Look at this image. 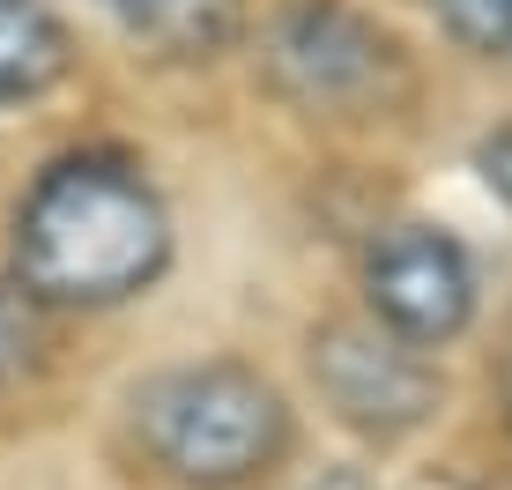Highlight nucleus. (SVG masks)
I'll use <instances>...</instances> for the list:
<instances>
[{
	"label": "nucleus",
	"instance_id": "20e7f679",
	"mask_svg": "<svg viewBox=\"0 0 512 490\" xmlns=\"http://www.w3.org/2000/svg\"><path fill=\"white\" fill-rule=\"evenodd\" d=\"M364 305L386 335L409 349H446L475 320V268L461 238L431 231V223H394L364 253Z\"/></svg>",
	"mask_w": 512,
	"mask_h": 490
},
{
	"label": "nucleus",
	"instance_id": "423d86ee",
	"mask_svg": "<svg viewBox=\"0 0 512 490\" xmlns=\"http://www.w3.org/2000/svg\"><path fill=\"white\" fill-rule=\"evenodd\" d=\"M104 8L127 30V45H141L149 60H171V67L216 60L245 30V0H104Z\"/></svg>",
	"mask_w": 512,
	"mask_h": 490
},
{
	"label": "nucleus",
	"instance_id": "6e6552de",
	"mask_svg": "<svg viewBox=\"0 0 512 490\" xmlns=\"http://www.w3.org/2000/svg\"><path fill=\"white\" fill-rule=\"evenodd\" d=\"M45 364V305L15 275H0V394Z\"/></svg>",
	"mask_w": 512,
	"mask_h": 490
},
{
	"label": "nucleus",
	"instance_id": "1a4fd4ad",
	"mask_svg": "<svg viewBox=\"0 0 512 490\" xmlns=\"http://www.w3.org/2000/svg\"><path fill=\"white\" fill-rule=\"evenodd\" d=\"M438 23H446L453 45L483 52V60H498V52H512V0H431Z\"/></svg>",
	"mask_w": 512,
	"mask_h": 490
},
{
	"label": "nucleus",
	"instance_id": "39448f33",
	"mask_svg": "<svg viewBox=\"0 0 512 490\" xmlns=\"http://www.w3.org/2000/svg\"><path fill=\"white\" fill-rule=\"evenodd\" d=\"M312 387L349 431L364 439H401L438 409V379L423 364V349H409L386 327H320L312 335Z\"/></svg>",
	"mask_w": 512,
	"mask_h": 490
},
{
	"label": "nucleus",
	"instance_id": "f257e3e1",
	"mask_svg": "<svg viewBox=\"0 0 512 490\" xmlns=\"http://www.w3.org/2000/svg\"><path fill=\"white\" fill-rule=\"evenodd\" d=\"M171 268V208L127 156H60L15 208V283L45 312L149 297Z\"/></svg>",
	"mask_w": 512,
	"mask_h": 490
},
{
	"label": "nucleus",
	"instance_id": "9d476101",
	"mask_svg": "<svg viewBox=\"0 0 512 490\" xmlns=\"http://www.w3.org/2000/svg\"><path fill=\"white\" fill-rule=\"evenodd\" d=\"M475 171H483V186L512 208V127H498V134L475 142Z\"/></svg>",
	"mask_w": 512,
	"mask_h": 490
},
{
	"label": "nucleus",
	"instance_id": "0eeeda50",
	"mask_svg": "<svg viewBox=\"0 0 512 490\" xmlns=\"http://www.w3.org/2000/svg\"><path fill=\"white\" fill-rule=\"evenodd\" d=\"M75 67V38L45 0H0V104L60 90Z\"/></svg>",
	"mask_w": 512,
	"mask_h": 490
},
{
	"label": "nucleus",
	"instance_id": "f03ea898",
	"mask_svg": "<svg viewBox=\"0 0 512 490\" xmlns=\"http://www.w3.org/2000/svg\"><path fill=\"white\" fill-rule=\"evenodd\" d=\"M127 424L149 468L179 490H253L290 461L297 439L282 387L238 357L171 364V372L141 379L127 401Z\"/></svg>",
	"mask_w": 512,
	"mask_h": 490
},
{
	"label": "nucleus",
	"instance_id": "7ed1b4c3",
	"mask_svg": "<svg viewBox=\"0 0 512 490\" xmlns=\"http://www.w3.org/2000/svg\"><path fill=\"white\" fill-rule=\"evenodd\" d=\"M275 97L305 119H372L409 90V52L386 23L349 0H297L268 23L260 45Z\"/></svg>",
	"mask_w": 512,
	"mask_h": 490
}]
</instances>
